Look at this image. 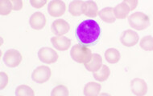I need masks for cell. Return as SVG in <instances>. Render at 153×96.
Wrapping results in <instances>:
<instances>
[{"label": "cell", "mask_w": 153, "mask_h": 96, "mask_svg": "<svg viewBox=\"0 0 153 96\" xmlns=\"http://www.w3.org/2000/svg\"><path fill=\"white\" fill-rule=\"evenodd\" d=\"M75 34L76 39L82 44H93L98 41L100 37V26L94 19H85L76 26Z\"/></svg>", "instance_id": "1"}, {"label": "cell", "mask_w": 153, "mask_h": 96, "mask_svg": "<svg viewBox=\"0 0 153 96\" xmlns=\"http://www.w3.org/2000/svg\"><path fill=\"white\" fill-rule=\"evenodd\" d=\"M91 50L86 45L79 43L74 45L70 51V56L74 61L81 64L87 63L92 57Z\"/></svg>", "instance_id": "2"}, {"label": "cell", "mask_w": 153, "mask_h": 96, "mask_svg": "<svg viewBox=\"0 0 153 96\" xmlns=\"http://www.w3.org/2000/svg\"><path fill=\"white\" fill-rule=\"evenodd\" d=\"M130 26L136 31L145 30L150 25V18L143 12H134L128 17Z\"/></svg>", "instance_id": "3"}, {"label": "cell", "mask_w": 153, "mask_h": 96, "mask_svg": "<svg viewBox=\"0 0 153 96\" xmlns=\"http://www.w3.org/2000/svg\"><path fill=\"white\" fill-rule=\"evenodd\" d=\"M52 76V70L48 66H40L37 67L32 74V80L35 83L43 84L49 80Z\"/></svg>", "instance_id": "4"}, {"label": "cell", "mask_w": 153, "mask_h": 96, "mask_svg": "<svg viewBox=\"0 0 153 96\" xmlns=\"http://www.w3.org/2000/svg\"><path fill=\"white\" fill-rule=\"evenodd\" d=\"M39 59L45 64H53L55 63L59 59L58 53L51 47H42L38 51Z\"/></svg>", "instance_id": "5"}, {"label": "cell", "mask_w": 153, "mask_h": 96, "mask_svg": "<svg viewBox=\"0 0 153 96\" xmlns=\"http://www.w3.org/2000/svg\"><path fill=\"white\" fill-rule=\"evenodd\" d=\"M23 57L18 50L9 49L5 52L3 56V62L9 67L14 68L21 63Z\"/></svg>", "instance_id": "6"}, {"label": "cell", "mask_w": 153, "mask_h": 96, "mask_svg": "<svg viewBox=\"0 0 153 96\" xmlns=\"http://www.w3.org/2000/svg\"><path fill=\"white\" fill-rule=\"evenodd\" d=\"M65 10L66 5L63 0H52L48 4V12L52 17H61Z\"/></svg>", "instance_id": "7"}, {"label": "cell", "mask_w": 153, "mask_h": 96, "mask_svg": "<svg viewBox=\"0 0 153 96\" xmlns=\"http://www.w3.org/2000/svg\"><path fill=\"white\" fill-rule=\"evenodd\" d=\"M140 41V36L134 30H126L122 33L120 42L124 47H131L137 44Z\"/></svg>", "instance_id": "8"}, {"label": "cell", "mask_w": 153, "mask_h": 96, "mask_svg": "<svg viewBox=\"0 0 153 96\" xmlns=\"http://www.w3.org/2000/svg\"><path fill=\"white\" fill-rule=\"evenodd\" d=\"M70 30L69 23L62 18H58L53 21L51 26V31L56 36H62L67 34Z\"/></svg>", "instance_id": "9"}, {"label": "cell", "mask_w": 153, "mask_h": 96, "mask_svg": "<svg viewBox=\"0 0 153 96\" xmlns=\"http://www.w3.org/2000/svg\"><path fill=\"white\" fill-rule=\"evenodd\" d=\"M131 91L135 95L143 96L148 93V84L143 78H135L131 81Z\"/></svg>", "instance_id": "10"}, {"label": "cell", "mask_w": 153, "mask_h": 96, "mask_svg": "<svg viewBox=\"0 0 153 96\" xmlns=\"http://www.w3.org/2000/svg\"><path fill=\"white\" fill-rule=\"evenodd\" d=\"M47 19L42 12H35L29 18V24L32 29L36 31L42 30L46 25Z\"/></svg>", "instance_id": "11"}, {"label": "cell", "mask_w": 153, "mask_h": 96, "mask_svg": "<svg viewBox=\"0 0 153 96\" xmlns=\"http://www.w3.org/2000/svg\"><path fill=\"white\" fill-rule=\"evenodd\" d=\"M51 43L53 47L60 51H65L71 47V40L66 36H53L51 38Z\"/></svg>", "instance_id": "12"}, {"label": "cell", "mask_w": 153, "mask_h": 96, "mask_svg": "<svg viewBox=\"0 0 153 96\" xmlns=\"http://www.w3.org/2000/svg\"><path fill=\"white\" fill-rule=\"evenodd\" d=\"M85 2L82 0H73L69 3V12L74 17L82 15L85 11Z\"/></svg>", "instance_id": "13"}, {"label": "cell", "mask_w": 153, "mask_h": 96, "mask_svg": "<svg viewBox=\"0 0 153 96\" xmlns=\"http://www.w3.org/2000/svg\"><path fill=\"white\" fill-rule=\"evenodd\" d=\"M102 58L99 54H96V53L93 54L91 59L87 63L84 64L85 69L92 73L98 71L102 67Z\"/></svg>", "instance_id": "14"}, {"label": "cell", "mask_w": 153, "mask_h": 96, "mask_svg": "<svg viewBox=\"0 0 153 96\" xmlns=\"http://www.w3.org/2000/svg\"><path fill=\"white\" fill-rule=\"evenodd\" d=\"M130 12H131L130 7L124 2L119 3L114 7V14L117 19H124L127 18Z\"/></svg>", "instance_id": "15"}, {"label": "cell", "mask_w": 153, "mask_h": 96, "mask_svg": "<svg viewBox=\"0 0 153 96\" xmlns=\"http://www.w3.org/2000/svg\"><path fill=\"white\" fill-rule=\"evenodd\" d=\"M101 90H102L101 83L97 82H90L85 85L83 94L85 96H97L99 95Z\"/></svg>", "instance_id": "16"}, {"label": "cell", "mask_w": 153, "mask_h": 96, "mask_svg": "<svg viewBox=\"0 0 153 96\" xmlns=\"http://www.w3.org/2000/svg\"><path fill=\"white\" fill-rule=\"evenodd\" d=\"M98 16L103 22L106 23H114L116 18L114 14V7H105L98 11Z\"/></svg>", "instance_id": "17"}, {"label": "cell", "mask_w": 153, "mask_h": 96, "mask_svg": "<svg viewBox=\"0 0 153 96\" xmlns=\"http://www.w3.org/2000/svg\"><path fill=\"white\" fill-rule=\"evenodd\" d=\"M111 75V70L108 67V66L102 65V67L98 70L93 72V77L94 79L98 82H105L108 79V78Z\"/></svg>", "instance_id": "18"}, {"label": "cell", "mask_w": 153, "mask_h": 96, "mask_svg": "<svg viewBox=\"0 0 153 96\" xmlns=\"http://www.w3.org/2000/svg\"><path fill=\"white\" fill-rule=\"evenodd\" d=\"M105 59L106 62L111 64H115L121 59V54L119 50L115 48H109L105 51Z\"/></svg>", "instance_id": "19"}, {"label": "cell", "mask_w": 153, "mask_h": 96, "mask_svg": "<svg viewBox=\"0 0 153 96\" xmlns=\"http://www.w3.org/2000/svg\"><path fill=\"white\" fill-rule=\"evenodd\" d=\"M85 11L84 15L89 18H95L98 15V4L93 0H87L85 1Z\"/></svg>", "instance_id": "20"}, {"label": "cell", "mask_w": 153, "mask_h": 96, "mask_svg": "<svg viewBox=\"0 0 153 96\" xmlns=\"http://www.w3.org/2000/svg\"><path fill=\"white\" fill-rule=\"evenodd\" d=\"M140 47L145 51H153V36L143 37L140 41Z\"/></svg>", "instance_id": "21"}, {"label": "cell", "mask_w": 153, "mask_h": 96, "mask_svg": "<svg viewBox=\"0 0 153 96\" xmlns=\"http://www.w3.org/2000/svg\"><path fill=\"white\" fill-rule=\"evenodd\" d=\"M16 96H34L35 92L31 86L27 85H19L16 89Z\"/></svg>", "instance_id": "22"}, {"label": "cell", "mask_w": 153, "mask_h": 96, "mask_svg": "<svg viewBox=\"0 0 153 96\" xmlns=\"http://www.w3.org/2000/svg\"><path fill=\"white\" fill-rule=\"evenodd\" d=\"M13 10V6L10 0H0V14L1 15H8Z\"/></svg>", "instance_id": "23"}, {"label": "cell", "mask_w": 153, "mask_h": 96, "mask_svg": "<svg viewBox=\"0 0 153 96\" xmlns=\"http://www.w3.org/2000/svg\"><path fill=\"white\" fill-rule=\"evenodd\" d=\"M69 95V89L65 85H58L55 86L51 92L52 96H68Z\"/></svg>", "instance_id": "24"}, {"label": "cell", "mask_w": 153, "mask_h": 96, "mask_svg": "<svg viewBox=\"0 0 153 96\" xmlns=\"http://www.w3.org/2000/svg\"><path fill=\"white\" fill-rule=\"evenodd\" d=\"M0 89L3 90L5 87L7 86L8 83H9V77L8 75L6 72L1 71L0 72Z\"/></svg>", "instance_id": "25"}, {"label": "cell", "mask_w": 153, "mask_h": 96, "mask_svg": "<svg viewBox=\"0 0 153 96\" xmlns=\"http://www.w3.org/2000/svg\"><path fill=\"white\" fill-rule=\"evenodd\" d=\"M48 0H30V4L36 9L42 8L47 3Z\"/></svg>", "instance_id": "26"}, {"label": "cell", "mask_w": 153, "mask_h": 96, "mask_svg": "<svg viewBox=\"0 0 153 96\" xmlns=\"http://www.w3.org/2000/svg\"><path fill=\"white\" fill-rule=\"evenodd\" d=\"M10 1L13 6V10L18 11V10H21L24 7L23 0H10Z\"/></svg>", "instance_id": "27"}, {"label": "cell", "mask_w": 153, "mask_h": 96, "mask_svg": "<svg viewBox=\"0 0 153 96\" xmlns=\"http://www.w3.org/2000/svg\"><path fill=\"white\" fill-rule=\"evenodd\" d=\"M123 2L129 6L131 11H133L134 10H135V8L137 7L139 0H123Z\"/></svg>", "instance_id": "28"}, {"label": "cell", "mask_w": 153, "mask_h": 96, "mask_svg": "<svg viewBox=\"0 0 153 96\" xmlns=\"http://www.w3.org/2000/svg\"><path fill=\"white\" fill-rule=\"evenodd\" d=\"M99 95H110V94L108 93H101L99 94Z\"/></svg>", "instance_id": "29"}, {"label": "cell", "mask_w": 153, "mask_h": 96, "mask_svg": "<svg viewBox=\"0 0 153 96\" xmlns=\"http://www.w3.org/2000/svg\"><path fill=\"white\" fill-rule=\"evenodd\" d=\"M3 37H1V46L3 45Z\"/></svg>", "instance_id": "30"}]
</instances>
